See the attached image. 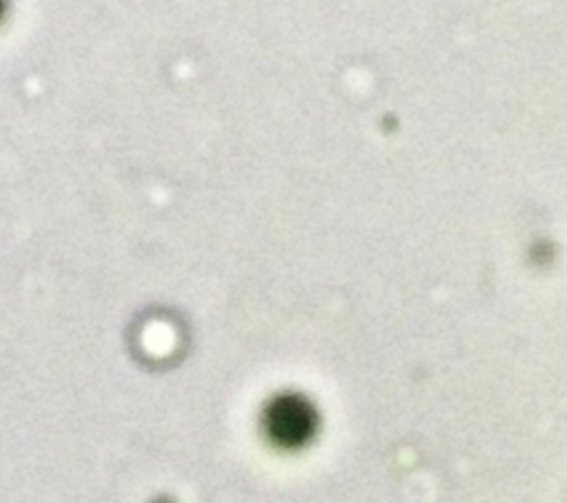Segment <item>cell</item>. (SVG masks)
<instances>
[{
  "mask_svg": "<svg viewBox=\"0 0 567 503\" xmlns=\"http://www.w3.org/2000/svg\"><path fill=\"white\" fill-rule=\"evenodd\" d=\"M266 437L284 450L306 445L317 432V410L301 394H279L264 410Z\"/></svg>",
  "mask_w": 567,
  "mask_h": 503,
  "instance_id": "1",
  "label": "cell"
}]
</instances>
